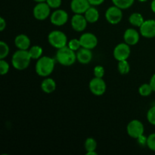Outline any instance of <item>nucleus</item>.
Instances as JSON below:
<instances>
[{"label": "nucleus", "mask_w": 155, "mask_h": 155, "mask_svg": "<svg viewBox=\"0 0 155 155\" xmlns=\"http://www.w3.org/2000/svg\"><path fill=\"white\" fill-rule=\"evenodd\" d=\"M54 68V61L48 56H42L37 60L36 64V72L40 77H48Z\"/></svg>", "instance_id": "nucleus-1"}, {"label": "nucleus", "mask_w": 155, "mask_h": 155, "mask_svg": "<svg viewBox=\"0 0 155 155\" xmlns=\"http://www.w3.org/2000/svg\"><path fill=\"white\" fill-rule=\"evenodd\" d=\"M31 59L29 51L19 49L14 53L12 63L15 69L18 71H23L28 68Z\"/></svg>", "instance_id": "nucleus-2"}, {"label": "nucleus", "mask_w": 155, "mask_h": 155, "mask_svg": "<svg viewBox=\"0 0 155 155\" xmlns=\"http://www.w3.org/2000/svg\"><path fill=\"white\" fill-rule=\"evenodd\" d=\"M56 59L58 63L63 66H71L74 64L77 60V53L66 45L63 48L58 49L56 53Z\"/></svg>", "instance_id": "nucleus-3"}, {"label": "nucleus", "mask_w": 155, "mask_h": 155, "mask_svg": "<svg viewBox=\"0 0 155 155\" xmlns=\"http://www.w3.org/2000/svg\"><path fill=\"white\" fill-rule=\"evenodd\" d=\"M48 40L51 46L58 49L66 46L68 43V37L63 32L60 30L51 31L48 34Z\"/></svg>", "instance_id": "nucleus-4"}, {"label": "nucleus", "mask_w": 155, "mask_h": 155, "mask_svg": "<svg viewBox=\"0 0 155 155\" xmlns=\"http://www.w3.org/2000/svg\"><path fill=\"white\" fill-rule=\"evenodd\" d=\"M127 133L130 137L138 139L141 136H143L145 128L141 121L138 120H133L129 123V124L127 125Z\"/></svg>", "instance_id": "nucleus-5"}, {"label": "nucleus", "mask_w": 155, "mask_h": 155, "mask_svg": "<svg viewBox=\"0 0 155 155\" xmlns=\"http://www.w3.org/2000/svg\"><path fill=\"white\" fill-rule=\"evenodd\" d=\"M105 18L107 22L111 24H117L123 18L122 9L117 6H111L107 9L105 12Z\"/></svg>", "instance_id": "nucleus-6"}, {"label": "nucleus", "mask_w": 155, "mask_h": 155, "mask_svg": "<svg viewBox=\"0 0 155 155\" xmlns=\"http://www.w3.org/2000/svg\"><path fill=\"white\" fill-rule=\"evenodd\" d=\"M51 8L47 2H38L33 8V16L39 21L45 20L50 15Z\"/></svg>", "instance_id": "nucleus-7"}, {"label": "nucleus", "mask_w": 155, "mask_h": 155, "mask_svg": "<svg viewBox=\"0 0 155 155\" xmlns=\"http://www.w3.org/2000/svg\"><path fill=\"white\" fill-rule=\"evenodd\" d=\"M89 89L91 92L97 96L102 95L106 91V83L102 78L95 77L89 82Z\"/></svg>", "instance_id": "nucleus-8"}, {"label": "nucleus", "mask_w": 155, "mask_h": 155, "mask_svg": "<svg viewBox=\"0 0 155 155\" xmlns=\"http://www.w3.org/2000/svg\"><path fill=\"white\" fill-rule=\"evenodd\" d=\"M130 47L128 44L125 43H120L115 47L114 50V57L118 61H120L127 60L130 55Z\"/></svg>", "instance_id": "nucleus-9"}, {"label": "nucleus", "mask_w": 155, "mask_h": 155, "mask_svg": "<svg viewBox=\"0 0 155 155\" xmlns=\"http://www.w3.org/2000/svg\"><path fill=\"white\" fill-rule=\"evenodd\" d=\"M140 34L145 38L155 37V20H146L140 27Z\"/></svg>", "instance_id": "nucleus-10"}, {"label": "nucleus", "mask_w": 155, "mask_h": 155, "mask_svg": "<svg viewBox=\"0 0 155 155\" xmlns=\"http://www.w3.org/2000/svg\"><path fill=\"white\" fill-rule=\"evenodd\" d=\"M81 47L88 48V49H93L97 46L98 44V39L96 36L91 33H83L80 39Z\"/></svg>", "instance_id": "nucleus-11"}, {"label": "nucleus", "mask_w": 155, "mask_h": 155, "mask_svg": "<svg viewBox=\"0 0 155 155\" xmlns=\"http://www.w3.org/2000/svg\"><path fill=\"white\" fill-rule=\"evenodd\" d=\"M50 21L54 25L60 27L66 24L68 21V14L62 9H58L51 14Z\"/></svg>", "instance_id": "nucleus-12"}, {"label": "nucleus", "mask_w": 155, "mask_h": 155, "mask_svg": "<svg viewBox=\"0 0 155 155\" xmlns=\"http://www.w3.org/2000/svg\"><path fill=\"white\" fill-rule=\"evenodd\" d=\"M87 23L85 16L81 14H75L71 19V26L77 32L83 31L87 26Z\"/></svg>", "instance_id": "nucleus-13"}, {"label": "nucleus", "mask_w": 155, "mask_h": 155, "mask_svg": "<svg viewBox=\"0 0 155 155\" xmlns=\"http://www.w3.org/2000/svg\"><path fill=\"white\" fill-rule=\"evenodd\" d=\"M89 0H72L71 8L75 14H83L91 7Z\"/></svg>", "instance_id": "nucleus-14"}, {"label": "nucleus", "mask_w": 155, "mask_h": 155, "mask_svg": "<svg viewBox=\"0 0 155 155\" xmlns=\"http://www.w3.org/2000/svg\"><path fill=\"white\" fill-rule=\"evenodd\" d=\"M124 41L129 45H135L139 41V33L133 28L127 29L124 35Z\"/></svg>", "instance_id": "nucleus-15"}, {"label": "nucleus", "mask_w": 155, "mask_h": 155, "mask_svg": "<svg viewBox=\"0 0 155 155\" xmlns=\"http://www.w3.org/2000/svg\"><path fill=\"white\" fill-rule=\"evenodd\" d=\"M92 53L91 49L83 48H80L77 52V60L83 64H87L92 61Z\"/></svg>", "instance_id": "nucleus-16"}, {"label": "nucleus", "mask_w": 155, "mask_h": 155, "mask_svg": "<svg viewBox=\"0 0 155 155\" xmlns=\"http://www.w3.org/2000/svg\"><path fill=\"white\" fill-rule=\"evenodd\" d=\"M15 44L16 47L21 50H27L30 48V39L24 34H20L15 37Z\"/></svg>", "instance_id": "nucleus-17"}, {"label": "nucleus", "mask_w": 155, "mask_h": 155, "mask_svg": "<svg viewBox=\"0 0 155 155\" xmlns=\"http://www.w3.org/2000/svg\"><path fill=\"white\" fill-rule=\"evenodd\" d=\"M41 89L45 93H51L56 89L55 81L51 78H45L41 83Z\"/></svg>", "instance_id": "nucleus-18"}, {"label": "nucleus", "mask_w": 155, "mask_h": 155, "mask_svg": "<svg viewBox=\"0 0 155 155\" xmlns=\"http://www.w3.org/2000/svg\"><path fill=\"white\" fill-rule=\"evenodd\" d=\"M85 18L88 23L93 24L98 21L99 18V12L95 7H90L85 12Z\"/></svg>", "instance_id": "nucleus-19"}, {"label": "nucleus", "mask_w": 155, "mask_h": 155, "mask_svg": "<svg viewBox=\"0 0 155 155\" xmlns=\"http://www.w3.org/2000/svg\"><path fill=\"white\" fill-rule=\"evenodd\" d=\"M129 21L130 24L134 27H140L143 22L145 21L143 17L139 13H133L129 18Z\"/></svg>", "instance_id": "nucleus-20"}, {"label": "nucleus", "mask_w": 155, "mask_h": 155, "mask_svg": "<svg viewBox=\"0 0 155 155\" xmlns=\"http://www.w3.org/2000/svg\"><path fill=\"white\" fill-rule=\"evenodd\" d=\"M29 53L30 54V57L32 59H39L42 57V48L39 45H33L29 49Z\"/></svg>", "instance_id": "nucleus-21"}, {"label": "nucleus", "mask_w": 155, "mask_h": 155, "mask_svg": "<svg viewBox=\"0 0 155 155\" xmlns=\"http://www.w3.org/2000/svg\"><path fill=\"white\" fill-rule=\"evenodd\" d=\"M135 0H112L114 5L121 9H127L131 7Z\"/></svg>", "instance_id": "nucleus-22"}, {"label": "nucleus", "mask_w": 155, "mask_h": 155, "mask_svg": "<svg viewBox=\"0 0 155 155\" xmlns=\"http://www.w3.org/2000/svg\"><path fill=\"white\" fill-rule=\"evenodd\" d=\"M154 92L152 89V87L150 85V83H145V84H142V86L139 87V92L142 96L146 97L149 96L151 94V92Z\"/></svg>", "instance_id": "nucleus-23"}, {"label": "nucleus", "mask_w": 155, "mask_h": 155, "mask_svg": "<svg viewBox=\"0 0 155 155\" xmlns=\"http://www.w3.org/2000/svg\"><path fill=\"white\" fill-rule=\"evenodd\" d=\"M118 71L121 74H127L130 72V66L129 64V62L127 60L120 61L118 63Z\"/></svg>", "instance_id": "nucleus-24"}, {"label": "nucleus", "mask_w": 155, "mask_h": 155, "mask_svg": "<svg viewBox=\"0 0 155 155\" xmlns=\"http://www.w3.org/2000/svg\"><path fill=\"white\" fill-rule=\"evenodd\" d=\"M97 148V142L93 138H88L85 142V148L86 151H95Z\"/></svg>", "instance_id": "nucleus-25"}, {"label": "nucleus", "mask_w": 155, "mask_h": 155, "mask_svg": "<svg viewBox=\"0 0 155 155\" xmlns=\"http://www.w3.org/2000/svg\"><path fill=\"white\" fill-rule=\"evenodd\" d=\"M9 53V47L6 42H0V59H4Z\"/></svg>", "instance_id": "nucleus-26"}, {"label": "nucleus", "mask_w": 155, "mask_h": 155, "mask_svg": "<svg viewBox=\"0 0 155 155\" xmlns=\"http://www.w3.org/2000/svg\"><path fill=\"white\" fill-rule=\"evenodd\" d=\"M146 145L150 150L155 151V133H152L148 136Z\"/></svg>", "instance_id": "nucleus-27"}, {"label": "nucleus", "mask_w": 155, "mask_h": 155, "mask_svg": "<svg viewBox=\"0 0 155 155\" xmlns=\"http://www.w3.org/2000/svg\"><path fill=\"white\" fill-rule=\"evenodd\" d=\"M68 47L72 50H74V51H78L80 47H81L80 39H73L70 40L69 42H68Z\"/></svg>", "instance_id": "nucleus-28"}, {"label": "nucleus", "mask_w": 155, "mask_h": 155, "mask_svg": "<svg viewBox=\"0 0 155 155\" xmlns=\"http://www.w3.org/2000/svg\"><path fill=\"white\" fill-rule=\"evenodd\" d=\"M147 119L151 125L155 126V106H153L147 113Z\"/></svg>", "instance_id": "nucleus-29"}, {"label": "nucleus", "mask_w": 155, "mask_h": 155, "mask_svg": "<svg viewBox=\"0 0 155 155\" xmlns=\"http://www.w3.org/2000/svg\"><path fill=\"white\" fill-rule=\"evenodd\" d=\"M9 68L10 67H9L8 63L4 59H1L0 60V74L1 75H5L7 74L9 71Z\"/></svg>", "instance_id": "nucleus-30"}, {"label": "nucleus", "mask_w": 155, "mask_h": 155, "mask_svg": "<svg viewBox=\"0 0 155 155\" xmlns=\"http://www.w3.org/2000/svg\"><path fill=\"white\" fill-rule=\"evenodd\" d=\"M94 75L95 77L102 78L104 75V69L102 66H96L94 68Z\"/></svg>", "instance_id": "nucleus-31"}, {"label": "nucleus", "mask_w": 155, "mask_h": 155, "mask_svg": "<svg viewBox=\"0 0 155 155\" xmlns=\"http://www.w3.org/2000/svg\"><path fill=\"white\" fill-rule=\"evenodd\" d=\"M46 2L51 8H58L61 5V0H46Z\"/></svg>", "instance_id": "nucleus-32"}, {"label": "nucleus", "mask_w": 155, "mask_h": 155, "mask_svg": "<svg viewBox=\"0 0 155 155\" xmlns=\"http://www.w3.org/2000/svg\"><path fill=\"white\" fill-rule=\"evenodd\" d=\"M89 3H90L91 5L97 6L102 4V3L104 2V0H89Z\"/></svg>", "instance_id": "nucleus-33"}, {"label": "nucleus", "mask_w": 155, "mask_h": 155, "mask_svg": "<svg viewBox=\"0 0 155 155\" xmlns=\"http://www.w3.org/2000/svg\"><path fill=\"white\" fill-rule=\"evenodd\" d=\"M6 27V22L3 18H0V31H3Z\"/></svg>", "instance_id": "nucleus-34"}, {"label": "nucleus", "mask_w": 155, "mask_h": 155, "mask_svg": "<svg viewBox=\"0 0 155 155\" xmlns=\"http://www.w3.org/2000/svg\"><path fill=\"white\" fill-rule=\"evenodd\" d=\"M150 85L152 87V89L154 92H155V74L151 77V80H150Z\"/></svg>", "instance_id": "nucleus-35"}, {"label": "nucleus", "mask_w": 155, "mask_h": 155, "mask_svg": "<svg viewBox=\"0 0 155 155\" xmlns=\"http://www.w3.org/2000/svg\"><path fill=\"white\" fill-rule=\"evenodd\" d=\"M151 10H152V12H154V13H155V0H153V1L151 2Z\"/></svg>", "instance_id": "nucleus-36"}, {"label": "nucleus", "mask_w": 155, "mask_h": 155, "mask_svg": "<svg viewBox=\"0 0 155 155\" xmlns=\"http://www.w3.org/2000/svg\"><path fill=\"white\" fill-rule=\"evenodd\" d=\"M86 154L87 155H97V152L95 151H89V152H86Z\"/></svg>", "instance_id": "nucleus-37"}, {"label": "nucleus", "mask_w": 155, "mask_h": 155, "mask_svg": "<svg viewBox=\"0 0 155 155\" xmlns=\"http://www.w3.org/2000/svg\"><path fill=\"white\" fill-rule=\"evenodd\" d=\"M33 1L36 2H46V0H33Z\"/></svg>", "instance_id": "nucleus-38"}, {"label": "nucleus", "mask_w": 155, "mask_h": 155, "mask_svg": "<svg viewBox=\"0 0 155 155\" xmlns=\"http://www.w3.org/2000/svg\"><path fill=\"white\" fill-rule=\"evenodd\" d=\"M139 2H146L147 0H139Z\"/></svg>", "instance_id": "nucleus-39"}]
</instances>
